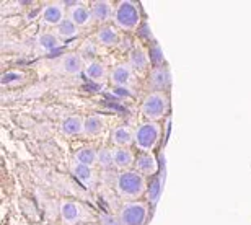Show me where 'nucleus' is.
<instances>
[{
  "label": "nucleus",
  "mask_w": 251,
  "mask_h": 225,
  "mask_svg": "<svg viewBox=\"0 0 251 225\" xmlns=\"http://www.w3.org/2000/svg\"><path fill=\"white\" fill-rule=\"evenodd\" d=\"M116 193L124 202L142 201L144 194L147 193V178L134 168L119 172L116 176Z\"/></svg>",
  "instance_id": "1"
},
{
  "label": "nucleus",
  "mask_w": 251,
  "mask_h": 225,
  "mask_svg": "<svg viewBox=\"0 0 251 225\" xmlns=\"http://www.w3.org/2000/svg\"><path fill=\"white\" fill-rule=\"evenodd\" d=\"M142 22L140 7L134 0H119L114 7L113 25L124 33H134Z\"/></svg>",
  "instance_id": "2"
},
{
  "label": "nucleus",
  "mask_w": 251,
  "mask_h": 225,
  "mask_svg": "<svg viewBox=\"0 0 251 225\" xmlns=\"http://www.w3.org/2000/svg\"><path fill=\"white\" fill-rule=\"evenodd\" d=\"M170 111V98L165 92H150L140 103V114L145 121L160 123Z\"/></svg>",
  "instance_id": "3"
},
{
  "label": "nucleus",
  "mask_w": 251,
  "mask_h": 225,
  "mask_svg": "<svg viewBox=\"0 0 251 225\" xmlns=\"http://www.w3.org/2000/svg\"><path fill=\"white\" fill-rule=\"evenodd\" d=\"M162 141V124L160 123H140L134 129V147L140 153L153 152Z\"/></svg>",
  "instance_id": "4"
},
{
  "label": "nucleus",
  "mask_w": 251,
  "mask_h": 225,
  "mask_svg": "<svg viewBox=\"0 0 251 225\" xmlns=\"http://www.w3.org/2000/svg\"><path fill=\"white\" fill-rule=\"evenodd\" d=\"M121 225H145L149 219V202L132 201L124 202L118 214Z\"/></svg>",
  "instance_id": "5"
},
{
  "label": "nucleus",
  "mask_w": 251,
  "mask_h": 225,
  "mask_svg": "<svg viewBox=\"0 0 251 225\" xmlns=\"http://www.w3.org/2000/svg\"><path fill=\"white\" fill-rule=\"evenodd\" d=\"M65 17V3L64 2H46L41 8V22L44 26L56 29Z\"/></svg>",
  "instance_id": "6"
},
{
  "label": "nucleus",
  "mask_w": 251,
  "mask_h": 225,
  "mask_svg": "<svg viewBox=\"0 0 251 225\" xmlns=\"http://www.w3.org/2000/svg\"><path fill=\"white\" fill-rule=\"evenodd\" d=\"M67 18L70 22H74L77 26L82 29L88 26L93 22L92 18V10H90V3L85 2H74L67 7Z\"/></svg>",
  "instance_id": "7"
},
{
  "label": "nucleus",
  "mask_w": 251,
  "mask_h": 225,
  "mask_svg": "<svg viewBox=\"0 0 251 225\" xmlns=\"http://www.w3.org/2000/svg\"><path fill=\"white\" fill-rule=\"evenodd\" d=\"M147 85L150 88V92H165L167 93V88L172 85V75L167 67H153L149 74V80Z\"/></svg>",
  "instance_id": "8"
},
{
  "label": "nucleus",
  "mask_w": 251,
  "mask_h": 225,
  "mask_svg": "<svg viewBox=\"0 0 251 225\" xmlns=\"http://www.w3.org/2000/svg\"><path fill=\"white\" fill-rule=\"evenodd\" d=\"M114 5L109 0H95L90 3V10H92V18L93 22L103 25H108L109 22H113V15H114Z\"/></svg>",
  "instance_id": "9"
},
{
  "label": "nucleus",
  "mask_w": 251,
  "mask_h": 225,
  "mask_svg": "<svg viewBox=\"0 0 251 225\" xmlns=\"http://www.w3.org/2000/svg\"><path fill=\"white\" fill-rule=\"evenodd\" d=\"M134 69L129 66V62H121L116 64L111 71H109V82L113 87L124 88L134 80Z\"/></svg>",
  "instance_id": "10"
},
{
  "label": "nucleus",
  "mask_w": 251,
  "mask_h": 225,
  "mask_svg": "<svg viewBox=\"0 0 251 225\" xmlns=\"http://www.w3.org/2000/svg\"><path fill=\"white\" fill-rule=\"evenodd\" d=\"M158 158L155 157L153 152H149V153H139L137 158H135V165H134V170L139 172L142 176L145 178H152L155 175L158 173Z\"/></svg>",
  "instance_id": "11"
},
{
  "label": "nucleus",
  "mask_w": 251,
  "mask_h": 225,
  "mask_svg": "<svg viewBox=\"0 0 251 225\" xmlns=\"http://www.w3.org/2000/svg\"><path fill=\"white\" fill-rule=\"evenodd\" d=\"M97 41L104 48H116L121 43V29L116 28L114 25L108 23L103 25L97 29Z\"/></svg>",
  "instance_id": "12"
},
{
  "label": "nucleus",
  "mask_w": 251,
  "mask_h": 225,
  "mask_svg": "<svg viewBox=\"0 0 251 225\" xmlns=\"http://www.w3.org/2000/svg\"><path fill=\"white\" fill-rule=\"evenodd\" d=\"M83 75L87 77V80H90V82H93V83H98V85L106 83L109 80V71L106 69V66H104L103 62L97 61V59H92V61L87 62Z\"/></svg>",
  "instance_id": "13"
},
{
  "label": "nucleus",
  "mask_w": 251,
  "mask_h": 225,
  "mask_svg": "<svg viewBox=\"0 0 251 225\" xmlns=\"http://www.w3.org/2000/svg\"><path fill=\"white\" fill-rule=\"evenodd\" d=\"M85 66H87V62H85V57L80 52H67L61 59V69H62V72L69 74V75L83 74Z\"/></svg>",
  "instance_id": "14"
},
{
  "label": "nucleus",
  "mask_w": 251,
  "mask_h": 225,
  "mask_svg": "<svg viewBox=\"0 0 251 225\" xmlns=\"http://www.w3.org/2000/svg\"><path fill=\"white\" fill-rule=\"evenodd\" d=\"M61 132L65 137H75V136H83L85 132V118L80 114H72L67 116L61 123Z\"/></svg>",
  "instance_id": "15"
},
{
  "label": "nucleus",
  "mask_w": 251,
  "mask_h": 225,
  "mask_svg": "<svg viewBox=\"0 0 251 225\" xmlns=\"http://www.w3.org/2000/svg\"><path fill=\"white\" fill-rule=\"evenodd\" d=\"M62 44H64V41L57 36L56 31H43V33H39L36 38V46L39 51L44 54L57 51Z\"/></svg>",
  "instance_id": "16"
},
{
  "label": "nucleus",
  "mask_w": 251,
  "mask_h": 225,
  "mask_svg": "<svg viewBox=\"0 0 251 225\" xmlns=\"http://www.w3.org/2000/svg\"><path fill=\"white\" fill-rule=\"evenodd\" d=\"M109 139L114 147L130 149V146H134V131L127 126H116L111 129Z\"/></svg>",
  "instance_id": "17"
},
{
  "label": "nucleus",
  "mask_w": 251,
  "mask_h": 225,
  "mask_svg": "<svg viewBox=\"0 0 251 225\" xmlns=\"http://www.w3.org/2000/svg\"><path fill=\"white\" fill-rule=\"evenodd\" d=\"M135 155L130 149L123 147H114L113 149V160H114V168L126 172V170H132L135 165Z\"/></svg>",
  "instance_id": "18"
},
{
  "label": "nucleus",
  "mask_w": 251,
  "mask_h": 225,
  "mask_svg": "<svg viewBox=\"0 0 251 225\" xmlns=\"http://www.w3.org/2000/svg\"><path fill=\"white\" fill-rule=\"evenodd\" d=\"M80 204L70 199L61 202V221L62 225H77L80 222Z\"/></svg>",
  "instance_id": "19"
},
{
  "label": "nucleus",
  "mask_w": 251,
  "mask_h": 225,
  "mask_svg": "<svg viewBox=\"0 0 251 225\" xmlns=\"http://www.w3.org/2000/svg\"><path fill=\"white\" fill-rule=\"evenodd\" d=\"M127 62L135 72H147L149 66H150V56L147 54L145 49L134 48V49H130V51H129Z\"/></svg>",
  "instance_id": "20"
},
{
  "label": "nucleus",
  "mask_w": 251,
  "mask_h": 225,
  "mask_svg": "<svg viewBox=\"0 0 251 225\" xmlns=\"http://www.w3.org/2000/svg\"><path fill=\"white\" fill-rule=\"evenodd\" d=\"M74 162L82 163L85 167L93 168L95 165H98V150L92 146H85L80 147L74 155Z\"/></svg>",
  "instance_id": "21"
},
{
  "label": "nucleus",
  "mask_w": 251,
  "mask_h": 225,
  "mask_svg": "<svg viewBox=\"0 0 251 225\" xmlns=\"http://www.w3.org/2000/svg\"><path fill=\"white\" fill-rule=\"evenodd\" d=\"M70 172H72V175L75 178L78 179V183H82L83 186L87 188H92L93 183H95V173H93V168L90 167H85V165L82 163H77L74 162L72 167H70Z\"/></svg>",
  "instance_id": "22"
},
{
  "label": "nucleus",
  "mask_w": 251,
  "mask_h": 225,
  "mask_svg": "<svg viewBox=\"0 0 251 225\" xmlns=\"http://www.w3.org/2000/svg\"><path fill=\"white\" fill-rule=\"evenodd\" d=\"M106 124H104L103 118L98 116V114H92V116L85 118V132L83 136L87 137H98L100 134L104 131Z\"/></svg>",
  "instance_id": "23"
},
{
  "label": "nucleus",
  "mask_w": 251,
  "mask_h": 225,
  "mask_svg": "<svg viewBox=\"0 0 251 225\" xmlns=\"http://www.w3.org/2000/svg\"><path fill=\"white\" fill-rule=\"evenodd\" d=\"M54 31H56V34L62 39V41H69V39H74V38L78 36L80 28L74 22H70L69 18H65L64 22L59 25L56 29H54Z\"/></svg>",
  "instance_id": "24"
},
{
  "label": "nucleus",
  "mask_w": 251,
  "mask_h": 225,
  "mask_svg": "<svg viewBox=\"0 0 251 225\" xmlns=\"http://www.w3.org/2000/svg\"><path fill=\"white\" fill-rule=\"evenodd\" d=\"M98 165L103 170L114 168V160H113V149L101 147L98 150Z\"/></svg>",
  "instance_id": "25"
},
{
  "label": "nucleus",
  "mask_w": 251,
  "mask_h": 225,
  "mask_svg": "<svg viewBox=\"0 0 251 225\" xmlns=\"http://www.w3.org/2000/svg\"><path fill=\"white\" fill-rule=\"evenodd\" d=\"M98 224L100 225H121V221H119V217L114 216V214L103 212V214H100Z\"/></svg>",
  "instance_id": "26"
},
{
  "label": "nucleus",
  "mask_w": 251,
  "mask_h": 225,
  "mask_svg": "<svg viewBox=\"0 0 251 225\" xmlns=\"http://www.w3.org/2000/svg\"><path fill=\"white\" fill-rule=\"evenodd\" d=\"M87 51L95 56V54H97V44H95L93 41H85L83 46H82V52H80V54H82V56H85V52H87Z\"/></svg>",
  "instance_id": "27"
},
{
  "label": "nucleus",
  "mask_w": 251,
  "mask_h": 225,
  "mask_svg": "<svg viewBox=\"0 0 251 225\" xmlns=\"http://www.w3.org/2000/svg\"><path fill=\"white\" fill-rule=\"evenodd\" d=\"M90 225H100V224H90Z\"/></svg>",
  "instance_id": "28"
}]
</instances>
